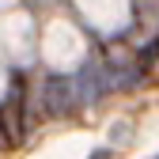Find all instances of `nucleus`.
Listing matches in <instances>:
<instances>
[{"label": "nucleus", "mask_w": 159, "mask_h": 159, "mask_svg": "<svg viewBox=\"0 0 159 159\" xmlns=\"http://www.w3.org/2000/svg\"><path fill=\"white\" fill-rule=\"evenodd\" d=\"M80 53H84V46H80V34H72L68 27H53V30H49L46 57H49L57 68H68L72 61H80Z\"/></svg>", "instance_id": "nucleus-1"}, {"label": "nucleus", "mask_w": 159, "mask_h": 159, "mask_svg": "<svg viewBox=\"0 0 159 159\" xmlns=\"http://www.w3.org/2000/svg\"><path fill=\"white\" fill-rule=\"evenodd\" d=\"M84 11L98 27H117L125 19V0H84Z\"/></svg>", "instance_id": "nucleus-2"}]
</instances>
